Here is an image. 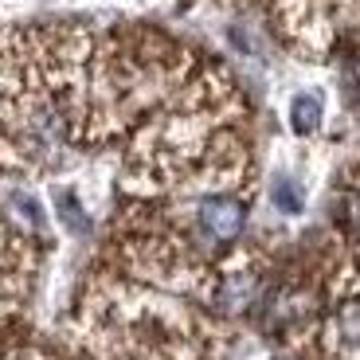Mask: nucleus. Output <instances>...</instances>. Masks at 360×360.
<instances>
[{
  "label": "nucleus",
  "mask_w": 360,
  "mask_h": 360,
  "mask_svg": "<svg viewBox=\"0 0 360 360\" xmlns=\"http://www.w3.org/2000/svg\"><path fill=\"white\" fill-rule=\"evenodd\" d=\"M227 337L180 294L134 278H98L71 317L59 360H224Z\"/></svg>",
  "instance_id": "1"
},
{
  "label": "nucleus",
  "mask_w": 360,
  "mask_h": 360,
  "mask_svg": "<svg viewBox=\"0 0 360 360\" xmlns=\"http://www.w3.org/2000/svg\"><path fill=\"white\" fill-rule=\"evenodd\" d=\"M24 224L8 216V207L0 204V317L12 314L27 297L32 278H36V243Z\"/></svg>",
  "instance_id": "3"
},
{
  "label": "nucleus",
  "mask_w": 360,
  "mask_h": 360,
  "mask_svg": "<svg viewBox=\"0 0 360 360\" xmlns=\"http://www.w3.org/2000/svg\"><path fill=\"white\" fill-rule=\"evenodd\" d=\"M274 204H278L282 212H302V192H297V184L278 180V184H274Z\"/></svg>",
  "instance_id": "5"
},
{
  "label": "nucleus",
  "mask_w": 360,
  "mask_h": 360,
  "mask_svg": "<svg viewBox=\"0 0 360 360\" xmlns=\"http://www.w3.org/2000/svg\"><path fill=\"white\" fill-rule=\"evenodd\" d=\"M297 349L306 360H360V259L329 278L321 309L297 333Z\"/></svg>",
  "instance_id": "2"
},
{
  "label": "nucleus",
  "mask_w": 360,
  "mask_h": 360,
  "mask_svg": "<svg viewBox=\"0 0 360 360\" xmlns=\"http://www.w3.org/2000/svg\"><path fill=\"white\" fill-rule=\"evenodd\" d=\"M321 117H325V106H321V94H297L294 102H290V126H294V134L309 137L321 129Z\"/></svg>",
  "instance_id": "4"
}]
</instances>
